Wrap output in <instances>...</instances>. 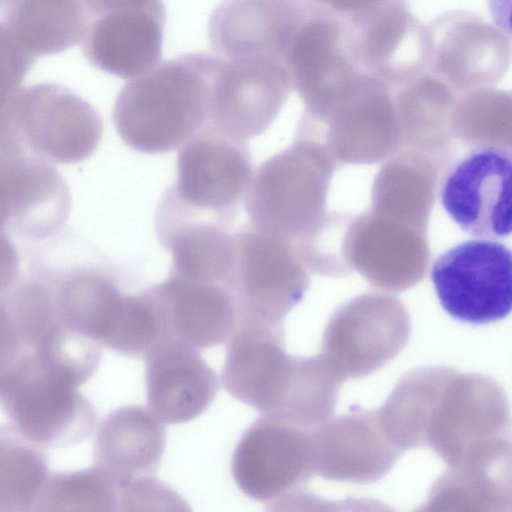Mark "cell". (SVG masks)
<instances>
[{
	"label": "cell",
	"mask_w": 512,
	"mask_h": 512,
	"mask_svg": "<svg viewBox=\"0 0 512 512\" xmlns=\"http://www.w3.org/2000/svg\"><path fill=\"white\" fill-rule=\"evenodd\" d=\"M218 56L184 54L130 79L117 95L112 118L123 142L146 153H166L207 120L208 92Z\"/></svg>",
	"instance_id": "obj_1"
},
{
	"label": "cell",
	"mask_w": 512,
	"mask_h": 512,
	"mask_svg": "<svg viewBox=\"0 0 512 512\" xmlns=\"http://www.w3.org/2000/svg\"><path fill=\"white\" fill-rule=\"evenodd\" d=\"M252 174L245 140L205 123L179 150L177 179L162 196L155 223L196 221L230 228Z\"/></svg>",
	"instance_id": "obj_2"
},
{
	"label": "cell",
	"mask_w": 512,
	"mask_h": 512,
	"mask_svg": "<svg viewBox=\"0 0 512 512\" xmlns=\"http://www.w3.org/2000/svg\"><path fill=\"white\" fill-rule=\"evenodd\" d=\"M509 405L497 382L454 373L433 415L427 446L450 468L510 447Z\"/></svg>",
	"instance_id": "obj_3"
},
{
	"label": "cell",
	"mask_w": 512,
	"mask_h": 512,
	"mask_svg": "<svg viewBox=\"0 0 512 512\" xmlns=\"http://www.w3.org/2000/svg\"><path fill=\"white\" fill-rule=\"evenodd\" d=\"M22 146L48 163L89 158L103 132L98 111L65 86L38 83L20 89L6 111Z\"/></svg>",
	"instance_id": "obj_4"
},
{
	"label": "cell",
	"mask_w": 512,
	"mask_h": 512,
	"mask_svg": "<svg viewBox=\"0 0 512 512\" xmlns=\"http://www.w3.org/2000/svg\"><path fill=\"white\" fill-rule=\"evenodd\" d=\"M430 278L442 308L475 325L505 318L512 305V254L493 239H471L439 255Z\"/></svg>",
	"instance_id": "obj_5"
},
{
	"label": "cell",
	"mask_w": 512,
	"mask_h": 512,
	"mask_svg": "<svg viewBox=\"0 0 512 512\" xmlns=\"http://www.w3.org/2000/svg\"><path fill=\"white\" fill-rule=\"evenodd\" d=\"M234 252L229 287L239 324L283 326L301 300L307 277L285 240L251 224L233 233Z\"/></svg>",
	"instance_id": "obj_6"
},
{
	"label": "cell",
	"mask_w": 512,
	"mask_h": 512,
	"mask_svg": "<svg viewBox=\"0 0 512 512\" xmlns=\"http://www.w3.org/2000/svg\"><path fill=\"white\" fill-rule=\"evenodd\" d=\"M427 71L459 91L490 88L511 63L508 31L480 15L446 11L426 25Z\"/></svg>",
	"instance_id": "obj_7"
},
{
	"label": "cell",
	"mask_w": 512,
	"mask_h": 512,
	"mask_svg": "<svg viewBox=\"0 0 512 512\" xmlns=\"http://www.w3.org/2000/svg\"><path fill=\"white\" fill-rule=\"evenodd\" d=\"M231 471L250 498L262 502L282 499L316 475L312 432L262 414L238 442Z\"/></svg>",
	"instance_id": "obj_8"
},
{
	"label": "cell",
	"mask_w": 512,
	"mask_h": 512,
	"mask_svg": "<svg viewBox=\"0 0 512 512\" xmlns=\"http://www.w3.org/2000/svg\"><path fill=\"white\" fill-rule=\"evenodd\" d=\"M411 331L399 302L378 295L354 300L331 317L319 354L344 382L380 369L406 346Z\"/></svg>",
	"instance_id": "obj_9"
},
{
	"label": "cell",
	"mask_w": 512,
	"mask_h": 512,
	"mask_svg": "<svg viewBox=\"0 0 512 512\" xmlns=\"http://www.w3.org/2000/svg\"><path fill=\"white\" fill-rule=\"evenodd\" d=\"M285 64L266 58L224 59L212 72L206 123L240 140L262 134L291 90Z\"/></svg>",
	"instance_id": "obj_10"
},
{
	"label": "cell",
	"mask_w": 512,
	"mask_h": 512,
	"mask_svg": "<svg viewBox=\"0 0 512 512\" xmlns=\"http://www.w3.org/2000/svg\"><path fill=\"white\" fill-rule=\"evenodd\" d=\"M512 153L480 145L451 165L440 190L441 204L467 234L502 239L511 234Z\"/></svg>",
	"instance_id": "obj_11"
},
{
	"label": "cell",
	"mask_w": 512,
	"mask_h": 512,
	"mask_svg": "<svg viewBox=\"0 0 512 512\" xmlns=\"http://www.w3.org/2000/svg\"><path fill=\"white\" fill-rule=\"evenodd\" d=\"M344 22L364 73L391 87L427 71L426 25L405 0H377Z\"/></svg>",
	"instance_id": "obj_12"
},
{
	"label": "cell",
	"mask_w": 512,
	"mask_h": 512,
	"mask_svg": "<svg viewBox=\"0 0 512 512\" xmlns=\"http://www.w3.org/2000/svg\"><path fill=\"white\" fill-rule=\"evenodd\" d=\"M285 65L292 85L312 109L342 101L364 73L353 55L345 22L318 11L294 35Z\"/></svg>",
	"instance_id": "obj_13"
},
{
	"label": "cell",
	"mask_w": 512,
	"mask_h": 512,
	"mask_svg": "<svg viewBox=\"0 0 512 512\" xmlns=\"http://www.w3.org/2000/svg\"><path fill=\"white\" fill-rule=\"evenodd\" d=\"M314 12L307 0H222L209 18L210 45L224 59L266 58L285 64L294 35Z\"/></svg>",
	"instance_id": "obj_14"
},
{
	"label": "cell",
	"mask_w": 512,
	"mask_h": 512,
	"mask_svg": "<svg viewBox=\"0 0 512 512\" xmlns=\"http://www.w3.org/2000/svg\"><path fill=\"white\" fill-rule=\"evenodd\" d=\"M165 16L163 1L99 15L91 19L80 43L83 54L103 72L136 78L160 63Z\"/></svg>",
	"instance_id": "obj_15"
},
{
	"label": "cell",
	"mask_w": 512,
	"mask_h": 512,
	"mask_svg": "<svg viewBox=\"0 0 512 512\" xmlns=\"http://www.w3.org/2000/svg\"><path fill=\"white\" fill-rule=\"evenodd\" d=\"M315 472L325 479L370 483L383 477L399 459L377 411H359L328 420L312 431Z\"/></svg>",
	"instance_id": "obj_16"
},
{
	"label": "cell",
	"mask_w": 512,
	"mask_h": 512,
	"mask_svg": "<svg viewBox=\"0 0 512 512\" xmlns=\"http://www.w3.org/2000/svg\"><path fill=\"white\" fill-rule=\"evenodd\" d=\"M292 360L284 348L283 326L239 324L229 339L222 383L237 400L271 413L287 388Z\"/></svg>",
	"instance_id": "obj_17"
},
{
	"label": "cell",
	"mask_w": 512,
	"mask_h": 512,
	"mask_svg": "<svg viewBox=\"0 0 512 512\" xmlns=\"http://www.w3.org/2000/svg\"><path fill=\"white\" fill-rule=\"evenodd\" d=\"M144 359L148 405L162 422L190 421L213 401L218 377L196 348L167 338Z\"/></svg>",
	"instance_id": "obj_18"
},
{
	"label": "cell",
	"mask_w": 512,
	"mask_h": 512,
	"mask_svg": "<svg viewBox=\"0 0 512 512\" xmlns=\"http://www.w3.org/2000/svg\"><path fill=\"white\" fill-rule=\"evenodd\" d=\"M154 289L170 337L196 349L227 342L239 325L236 301L226 284L170 272Z\"/></svg>",
	"instance_id": "obj_19"
},
{
	"label": "cell",
	"mask_w": 512,
	"mask_h": 512,
	"mask_svg": "<svg viewBox=\"0 0 512 512\" xmlns=\"http://www.w3.org/2000/svg\"><path fill=\"white\" fill-rule=\"evenodd\" d=\"M166 432L163 422L138 405L120 407L102 421L96 436V468L121 488L160 465Z\"/></svg>",
	"instance_id": "obj_20"
},
{
	"label": "cell",
	"mask_w": 512,
	"mask_h": 512,
	"mask_svg": "<svg viewBox=\"0 0 512 512\" xmlns=\"http://www.w3.org/2000/svg\"><path fill=\"white\" fill-rule=\"evenodd\" d=\"M455 372L444 366L413 370L399 381L377 410L385 434L399 450L427 446L433 415Z\"/></svg>",
	"instance_id": "obj_21"
},
{
	"label": "cell",
	"mask_w": 512,
	"mask_h": 512,
	"mask_svg": "<svg viewBox=\"0 0 512 512\" xmlns=\"http://www.w3.org/2000/svg\"><path fill=\"white\" fill-rule=\"evenodd\" d=\"M5 23L35 57L80 44L90 22L82 0H13Z\"/></svg>",
	"instance_id": "obj_22"
},
{
	"label": "cell",
	"mask_w": 512,
	"mask_h": 512,
	"mask_svg": "<svg viewBox=\"0 0 512 512\" xmlns=\"http://www.w3.org/2000/svg\"><path fill=\"white\" fill-rule=\"evenodd\" d=\"M510 456L450 468L433 486L427 510H499L510 504Z\"/></svg>",
	"instance_id": "obj_23"
},
{
	"label": "cell",
	"mask_w": 512,
	"mask_h": 512,
	"mask_svg": "<svg viewBox=\"0 0 512 512\" xmlns=\"http://www.w3.org/2000/svg\"><path fill=\"white\" fill-rule=\"evenodd\" d=\"M342 383L320 355L293 356L287 388L276 409L266 414L312 432L331 418Z\"/></svg>",
	"instance_id": "obj_24"
},
{
	"label": "cell",
	"mask_w": 512,
	"mask_h": 512,
	"mask_svg": "<svg viewBox=\"0 0 512 512\" xmlns=\"http://www.w3.org/2000/svg\"><path fill=\"white\" fill-rule=\"evenodd\" d=\"M36 59L9 26L0 23V116L21 89Z\"/></svg>",
	"instance_id": "obj_25"
},
{
	"label": "cell",
	"mask_w": 512,
	"mask_h": 512,
	"mask_svg": "<svg viewBox=\"0 0 512 512\" xmlns=\"http://www.w3.org/2000/svg\"><path fill=\"white\" fill-rule=\"evenodd\" d=\"M119 505L121 511L187 509L171 489L147 476L135 478L120 488Z\"/></svg>",
	"instance_id": "obj_26"
},
{
	"label": "cell",
	"mask_w": 512,
	"mask_h": 512,
	"mask_svg": "<svg viewBox=\"0 0 512 512\" xmlns=\"http://www.w3.org/2000/svg\"><path fill=\"white\" fill-rule=\"evenodd\" d=\"M20 270L17 249L6 231L0 230V294L16 283Z\"/></svg>",
	"instance_id": "obj_27"
},
{
	"label": "cell",
	"mask_w": 512,
	"mask_h": 512,
	"mask_svg": "<svg viewBox=\"0 0 512 512\" xmlns=\"http://www.w3.org/2000/svg\"><path fill=\"white\" fill-rule=\"evenodd\" d=\"M377 0H307L318 12L332 15L343 21L362 12Z\"/></svg>",
	"instance_id": "obj_28"
},
{
	"label": "cell",
	"mask_w": 512,
	"mask_h": 512,
	"mask_svg": "<svg viewBox=\"0 0 512 512\" xmlns=\"http://www.w3.org/2000/svg\"><path fill=\"white\" fill-rule=\"evenodd\" d=\"M91 19L107 12L126 7L144 6L161 2L162 0H82Z\"/></svg>",
	"instance_id": "obj_29"
},
{
	"label": "cell",
	"mask_w": 512,
	"mask_h": 512,
	"mask_svg": "<svg viewBox=\"0 0 512 512\" xmlns=\"http://www.w3.org/2000/svg\"><path fill=\"white\" fill-rule=\"evenodd\" d=\"M13 0H0V7H7Z\"/></svg>",
	"instance_id": "obj_30"
}]
</instances>
